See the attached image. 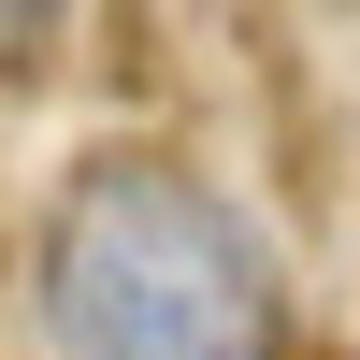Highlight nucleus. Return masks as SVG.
Instances as JSON below:
<instances>
[{
    "label": "nucleus",
    "instance_id": "1",
    "mask_svg": "<svg viewBox=\"0 0 360 360\" xmlns=\"http://www.w3.org/2000/svg\"><path fill=\"white\" fill-rule=\"evenodd\" d=\"M58 360H288V274L188 159H86L44 231Z\"/></svg>",
    "mask_w": 360,
    "mask_h": 360
}]
</instances>
